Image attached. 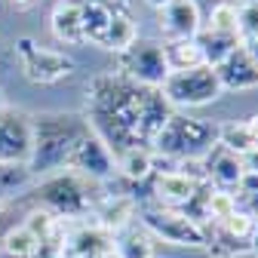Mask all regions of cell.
Masks as SVG:
<instances>
[{"instance_id": "23", "label": "cell", "mask_w": 258, "mask_h": 258, "mask_svg": "<svg viewBox=\"0 0 258 258\" xmlns=\"http://www.w3.org/2000/svg\"><path fill=\"white\" fill-rule=\"evenodd\" d=\"M34 246H37V237L31 234L22 221L10 224L7 231H0V252H4V255H13V258H31Z\"/></svg>"}, {"instance_id": "29", "label": "cell", "mask_w": 258, "mask_h": 258, "mask_svg": "<svg viewBox=\"0 0 258 258\" xmlns=\"http://www.w3.org/2000/svg\"><path fill=\"white\" fill-rule=\"evenodd\" d=\"M249 252L258 255V218H255V228H252V240H249Z\"/></svg>"}, {"instance_id": "3", "label": "cell", "mask_w": 258, "mask_h": 258, "mask_svg": "<svg viewBox=\"0 0 258 258\" xmlns=\"http://www.w3.org/2000/svg\"><path fill=\"white\" fill-rule=\"evenodd\" d=\"M25 197L31 209H43L55 215L58 221H77L95 212L99 200L105 197V184H95L83 175H74L64 169V172L37 178Z\"/></svg>"}, {"instance_id": "26", "label": "cell", "mask_w": 258, "mask_h": 258, "mask_svg": "<svg viewBox=\"0 0 258 258\" xmlns=\"http://www.w3.org/2000/svg\"><path fill=\"white\" fill-rule=\"evenodd\" d=\"M240 123H243V129H246L252 148H258V114H252V117H246V120H240Z\"/></svg>"}, {"instance_id": "13", "label": "cell", "mask_w": 258, "mask_h": 258, "mask_svg": "<svg viewBox=\"0 0 258 258\" xmlns=\"http://www.w3.org/2000/svg\"><path fill=\"white\" fill-rule=\"evenodd\" d=\"M215 77L221 83V92H243V89H255L258 86V64L252 61V55L243 49V43L215 64Z\"/></svg>"}, {"instance_id": "7", "label": "cell", "mask_w": 258, "mask_h": 258, "mask_svg": "<svg viewBox=\"0 0 258 258\" xmlns=\"http://www.w3.org/2000/svg\"><path fill=\"white\" fill-rule=\"evenodd\" d=\"M139 224L154 240H163V243L178 246V249H203V243H206L203 228L197 221H190L187 215H181L178 209L142 206L139 209Z\"/></svg>"}, {"instance_id": "12", "label": "cell", "mask_w": 258, "mask_h": 258, "mask_svg": "<svg viewBox=\"0 0 258 258\" xmlns=\"http://www.w3.org/2000/svg\"><path fill=\"white\" fill-rule=\"evenodd\" d=\"M203 172H206V184H212L215 190L237 194L240 178H243V160H240V154H234L215 142L212 151L203 157Z\"/></svg>"}, {"instance_id": "15", "label": "cell", "mask_w": 258, "mask_h": 258, "mask_svg": "<svg viewBox=\"0 0 258 258\" xmlns=\"http://www.w3.org/2000/svg\"><path fill=\"white\" fill-rule=\"evenodd\" d=\"M126 0H83V16H80V28H83V43H95L102 46L108 28L117 16V10Z\"/></svg>"}, {"instance_id": "19", "label": "cell", "mask_w": 258, "mask_h": 258, "mask_svg": "<svg viewBox=\"0 0 258 258\" xmlns=\"http://www.w3.org/2000/svg\"><path fill=\"white\" fill-rule=\"evenodd\" d=\"M139 40V25H136V19H133V13H129V7L123 4L120 10H117V16H114V22H111V28H108V34H105V40H102V49H108V52H123V49H129Z\"/></svg>"}, {"instance_id": "32", "label": "cell", "mask_w": 258, "mask_h": 258, "mask_svg": "<svg viewBox=\"0 0 258 258\" xmlns=\"http://www.w3.org/2000/svg\"><path fill=\"white\" fill-rule=\"evenodd\" d=\"M240 4H258V0H240Z\"/></svg>"}, {"instance_id": "4", "label": "cell", "mask_w": 258, "mask_h": 258, "mask_svg": "<svg viewBox=\"0 0 258 258\" xmlns=\"http://www.w3.org/2000/svg\"><path fill=\"white\" fill-rule=\"evenodd\" d=\"M218 142V126L200 117H187L181 111H172L166 126L160 129V136L154 139L151 151L163 160L181 163V160H203L212 145Z\"/></svg>"}, {"instance_id": "25", "label": "cell", "mask_w": 258, "mask_h": 258, "mask_svg": "<svg viewBox=\"0 0 258 258\" xmlns=\"http://www.w3.org/2000/svg\"><path fill=\"white\" fill-rule=\"evenodd\" d=\"M237 34L240 40L258 37V4H237Z\"/></svg>"}, {"instance_id": "30", "label": "cell", "mask_w": 258, "mask_h": 258, "mask_svg": "<svg viewBox=\"0 0 258 258\" xmlns=\"http://www.w3.org/2000/svg\"><path fill=\"white\" fill-rule=\"evenodd\" d=\"M145 4H151V7H154V10H163V7H166V4H172V0H145Z\"/></svg>"}, {"instance_id": "11", "label": "cell", "mask_w": 258, "mask_h": 258, "mask_svg": "<svg viewBox=\"0 0 258 258\" xmlns=\"http://www.w3.org/2000/svg\"><path fill=\"white\" fill-rule=\"evenodd\" d=\"M203 28L197 0H172L160 10V34L163 40H194Z\"/></svg>"}, {"instance_id": "18", "label": "cell", "mask_w": 258, "mask_h": 258, "mask_svg": "<svg viewBox=\"0 0 258 258\" xmlns=\"http://www.w3.org/2000/svg\"><path fill=\"white\" fill-rule=\"evenodd\" d=\"M154 237L142 228V224H129L120 234H114V243H111V255L114 258H157L154 255Z\"/></svg>"}, {"instance_id": "17", "label": "cell", "mask_w": 258, "mask_h": 258, "mask_svg": "<svg viewBox=\"0 0 258 258\" xmlns=\"http://www.w3.org/2000/svg\"><path fill=\"white\" fill-rule=\"evenodd\" d=\"M157 172V157L151 148H129L117 154V178L129 184H145Z\"/></svg>"}, {"instance_id": "1", "label": "cell", "mask_w": 258, "mask_h": 258, "mask_svg": "<svg viewBox=\"0 0 258 258\" xmlns=\"http://www.w3.org/2000/svg\"><path fill=\"white\" fill-rule=\"evenodd\" d=\"M83 117L117 157L129 148H151L172 117V105L160 89L139 86L117 71H108L86 83Z\"/></svg>"}, {"instance_id": "10", "label": "cell", "mask_w": 258, "mask_h": 258, "mask_svg": "<svg viewBox=\"0 0 258 258\" xmlns=\"http://www.w3.org/2000/svg\"><path fill=\"white\" fill-rule=\"evenodd\" d=\"M31 157V114L0 105V163H28Z\"/></svg>"}, {"instance_id": "24", "label": "cell", "mask_w": 258, "mask_h": 258, "mask_svg": "<svg viewBox=\"0 0 258 258\" xmlns=\"http://www.w3.org/2000/svg\"><path fill=\"white\" fill-rule=\"evenodd\" d=\"M203 28L209 31H218V34H237V4H231V0H221V4H215L203 22Z\"/></svg>"}, {"instance_id": "8", "label": "cell", "mask_w": 258, "mask_h": 258, "mask_svg": "<svg viewBox=\"0 0 258 258\" xmlns=\"http://www.w3.org/2000/svg\"><path fill=\"white\" fill-rule=\"evenodd\" d=\"M16 52H19V64H22V74L31 80V83H40V86H49V83H58L64 77H71L77 61L61 52V49H49V46H40L31 37H22L16 40Z\"/></svg>"}, {"instance_id": "14", "label": "cell", "mask_w": 258, "mask_h": 258, "mask_svg": "<svg viewBox=\"0 0 258 258\" xmlns=\"http://www.w3.org/2000/svg\"><path fill=\"white\" fill-rule=\"evenodd\" d=\"M114 237L99 228V224H80V228H68L64 237V258H95V255H111Z\"/></svg>"}, {"instance_id": "5", "label": "cell", "mask_w": 258, "mask_h": 258, "mask_svg": "<svg viewBox=\"0 0 258 258\" xmlns=\"http://www.w3.org/2000/svg\"><path fill=\"white\" fill-rule=\"evenodd\" d=\"M163 99L172 105V111L178 108H203L221 99V83L215 77L212 64H197L190 71H175L166 77V83L160 86Z\"/></svg>"}, {"instance_id": "16", "label": "cell", "mask_w": 258, "mask_h": 258, "mask_svg": "<svg viewBox=\"0 0 258 258\" xmlns=\"http://www.w3.org/2000/svg\"><path fill=\"white\" fill-rule=\"evenodd\" d=\"M80 16H83V0H55V7L49 13V28L58 43H64V46L83 43Z\"/></svg>"}, {"instance_id": "27", "label": "cell", "mask_w": 258, "mask_h": 258, "mask_svg": "<svg viewBox=\"0 0 258 258\" xmlns=\"http://www.w3.org/2000/svg\"><path fill=\"white\" fill-rule=\"evenodd\" d=\"M240 160H243V172L258 175V148H255V151H249V154H243Z\"/></svg>"}, {"instance_id": "2", "label": "cell", "mask_w": 258, "mask_h": 258, "mask_svg": "<svg viewBox=\"0 0 258 258\" xmlns=\"http://www.w3.org/2000/svg\"><path fill=\"white\" fill-rule=\"evenodd\" d=\"M89 133V123L83 114H34L31 117V157H28V172L34 178H46L55 172L68 169V157L74 145Z\"/></svg>"}, {"instance_id": "33", "label": "cell", "mask_w": 258, "mask_h": 258, "mask_svg": "<svg viewBox=\"0 0 258 258\" xmlns=\"http://www.w3.org/2000/svg\"><path fill=\"white\" fill-rule=\"evenodd\" d=\"M95 258H114V255H95Z\"/></svg>"}, {"instance_id": "31", "label": "cell", "mask_w": 258, "mask_h": 258, "mask_svg": "<svg viewBox=\"0 0 258 258\" xmlns=\"http://www.w3.org/2000/svg\"><path fill=\"white\" fill-rule=\"evenodd\" d=\"M13 4H16V7H31L34 0H13Z\"/></svg>"}, {"instance_id": "9", "label": "cell", "mask_w": 258, "mask_h": 258, "mask_svg": "<svg viewBox=\"0 0 258 258\" xmlns=\"http://www.w3.org/2000/svg\"><path fill=\"white\" fill-rule=\"evenodd\" d=\"M68 172L83 175L95 184H108L117 175V157L111 154V148L89 129V133L74 145L71 157H68Z\"/></svg>"}, {"instance_id": "22", "label": "cell", "mask_w": 258, "mask_h": 258, "mask_svg": "<svg viewBox=\"0 0 258 258\" xmlns=\"http://www.w3.org/2000/svg\"><path fill=\"white\" fill-rule=\"evenodd\" d=\"M163 55H166V64H169V74L206 64L203 55H200V46L194 40H163Z\"/></svg>"}, {"instance_id": "28", "label": "cell", "mask_w": 258, "mask_h": 258, "mask_svg": "<svg viewBox=\"0 0 258 258\" xmlns=\"http://www.w3.org/2000/svg\"><path fill=\"white\" fill-rule=\"evenodd\" d=\"M243 49L252 55V61L258 64V37H252V40H243Z\"/></svg>"}, {"instance_id": "21", "label": "cell", "mask_w": 258, "mask_h": 258, "mask_svg": "<svg viewBox=\"0 0 258 258\" xmlns=\"http://www.w3.org/2000/svg\"><path fill=\"white\" fill-rule=\"evenodd\" d=\"M194 43L200 46V55H203V61L215 68V64L228 58V55H231V52H234V49H237L243 40H240V37H234V34H218V31L200 28V31H197V37H194Z\"/></svg>"}, {"instance_id": "6", "label": "cell", "mask_w": 258, "mask_h": 258, "mask_svg": "<svg viewBox=\"0 0 258 258\" xmlns=\"http://www.w3.org/2000/svg\"><path fill=\"white\" fill-rule=\"evenodd\" d=\"M117 74L133 80L139 86H151V89H160L169 77V64H166V55H163V43L160 40H148V37H139L129 49L117 52Z\"/></svg>"}, {"instance_id": "20", "label": "cell", "mask_w": 258, "mask_h": 258, "mask_svg": "<svg viewBox=\"0 0 258 258\" xmlns=\"http://www.w3.org/2000/svg\"><path fill=\"white\" fill-rule=\"evenodd\" d=\"M37 178L28 172L25 163H0V206H7L31 190Z\"/></svg>"}]
</instances>
